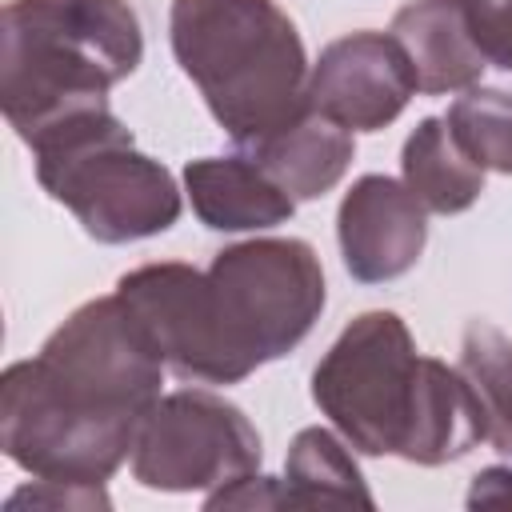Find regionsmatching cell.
I'll return each mask as SVG.
<instances>
[{
  "label": "cell",
  "mask_w": 512,
  "mask_h": 512,
  "mask_svg": "<svg viewBox=\"0 0 512 512\" xmlns=\"http://www.w3.org/2000/svg\"><path fill=\"white\" fill-rule=\"evenodd\" d=\"M420 352L408 324L368 308L344 324L312 368V400L364 456H400L420 392Z\"/></svg>",
  "instance_id": "cell-6"
},
{
  "label": "cell",
  "mask_w": 512,
  "mask_h": 512,
  "mask_svg": "<svg viewBox=\"0 0 512 512\" xmlns=\"http://www.w3.org/2000/svg\"><path fill=\"white\" fill-rule=\"evenodd\" d=\"M256 424L208 388H180L152 404L132 448V480L148 492H216L260 472Z\"/></svg>",
  "instance_id": "cell-7"
},
{
  "label": "cell",
  "mask_w": 512,
  "mask_h": 512,
  "mask_svg": "<svg viewBox=\"0 0 512 512\" xmlns=\"http://www.w3.org/2000/svg\"><path fill=\"white\" fill-rule=\"evenodd\" d=\"M40 188L64 204L96 244H132L180 220L172 172L136 148L108 104L84 108L40 132L32 144Z\"/></svg>",
  "instance_id": "cell-5"
},
{
  "label": "cell",
  "mask_w": 512,
  "mask_h": 512,
  "mask_svg": "<svg viewBox=\"0 0 512 512\" xmlns=\"http://www.w3.org/2000/svg\"><path fill=\"white\" fill-rule=\"evenodd\" d=\"M456 368L476 396L484 444L512 460V340L488 320H468Z\"/></svg>",
  "instance_id": "cell-16"
},
{
  "label": "cell",
  "mask_w": 512,
  "mask_h": 512,
  "mask_svg": "<svg viewBox=\"0 0 512 512\" xmlns=\"http://www.w3.org/2000/svg\"><path fill=\"white\" fill-rule=\"evenodd\" d=\"M68 508V512H104L112 508L104 484H76V480H40L32 476V484L16 488L8 496V508Z\"/></svg>",
  "instance_id": "cell-18"
},
{
  "label": "cell",
  "mask_w": 512,
  "mask_h": 512,
  "mask_svg": "<svg viewBox=\"0 0 512 512\" xmlns=\"http://www.w3.org/2000/svg\"><path fill=\"white\" fill-rule=\"evenodd\" d=\"M472 4H484V0H472Z\"/></svg>",
  "instance_id": "cell-22"
},
{
  "label": "cell",
  "mask_w": 512,
  "mask_h": 512,
  "mask_svg": "<svg viewBox=\"0 0 512 512\" xmlns=\"http://www.w3.org/2000/svg\"><path fill=\"white\" fill-rule=\"evenodd\" d=\"M240 152H248L292 200H320L352 168L356 140L348 128H340L328 116L308 108L280 132H272L260 144L240 148Z\"/></svg>",
  "instance_id": "cell-12"
},
{
  "label": "cell",
  "mask_w": 512,
  "mask_h": 512,
  "mask_svg": "<svg viewBox=\"0 0 512 512\" xmlns=\"http://www.w3.org/2000/svg\"><path fill=\"white\" fill-rule=\"evenodd\" d=\"M400 180L436 216L468 212L484 192V168H476L448 132L444 116H424L400 148Z\"/></svg>",
  "instance_id": "cell-14"
},
{
  "label": "cell",
  "mask_w": 512,
  "mask_h": 512,
  "mask_svg": "<svg viewBox=\"0 0 512 512\" xmlns=\"http://www.w3.org/2000/svg\"><path fill=\"white\" fill-rule=\"evenodd\" d=\"M480 440H484V424H480V408H476V396L464 372L436 356H424L420 392H416V408H412L400 460L420 464V468H440L448 460L468 456Z\"/></svg>",
  "instance_id": "cell-13"
},
{
  "label": "cell",
  "mask_w": 512,
  "mask_h": 512,
  "mask_svg": "<svg viewBox=\"0 0 512 512\" xmlns=\"http://www.w3.org/2000/svg\"><path fill=\"white\" fill-rule=\"evenodd\" d=\"M468 8H472V32L484 60L492 68L512 72V0H484V4L468 0Z\"/></svg>",
  "instance_id": "cell-19"
},
{
  "label": "cell",
  "mask_w": 512,
  "mask_h": 512,
  "mask_svg": "<svg viewBox=\"0 0 512 512\" xmlns=\"http://www.w3.org/2000/svg\"><path fill=\"white\" fill-rule=\"evenodd\" d=\"M420 92L412 60L392 32H348L332 40L308 72V108L348 132L388 128Z\"/></svg>",
  "instance_id": "cell-8"
},
{
  "label": "cell",
  "mask_w": 512,
  "mask_h": 512,
  "mask_svg": "<svg viewBox=\"0 0 512 512\" xmlns=\"http://www.w3.org/2000/svg\"><path fill=\"white\" fill-rule=\"evenodd\" d=\"M144 60L128 0H8L0 16V108L24 144L108 92Z\"/></svg>",
  "instance_id": "cell-3"
},
{
  "label": "cell",
  "mask_w": 512,
  "mask_h": 512,
  "mask_svg": "<svg viewBox=\"0 0 512 512\" xmlns=\"http://www.w3.org/2000/svg\"><path fill=\"white\" fill-rule=\"evenodd\" d=\"M388 32L404 44L424 96L464 92L488 68L472 32L468 0H412L392 16Z\"/></svg>",
  "instance_id": "cell-10"
},
{
  "label": "cell",
  "mask_w": 512,
  "mask_h": 512,
  "mask_svg": "<svg viewBox=\"0 0 512 512\" xmlns=\"http://www.w3.org/2000/svg\"><path fill=\"white\" fill-rule=\"evenodd\" d=\"M444 120L452 140L476 168L512 176V92L508 88L472 84L448 104Z\"/></svg>",
  "instance_id": "cell-17"
},
{
  "label": "cell",
  "mask_w": 512,
  "mask_h": 512,
  "mask_svg": "<svg viewBox=\"0 0 512 512\" xmlns=\"http://www.w3.org/2000/svg\"><path fill=\"white\" fill-rule=\"evenodd\" d=\"M168 40L236 148L308 112V52L276 0H172Z\"/></svg>",
  "instance_id": "cell-4"
},
{
  "label": "cell",
  "mask_w": 512,
  "mask_h": 512,
  "mask_svg": "<svg viewBox=\"0 0 512 512\" xmlns=\"http://www.w3.org/2000/svg\"><path fill=\"white\" fill-rule=\"evenodd\" d=\"M340 260L360 284H388L416 268L428 244V208L404 180L368 172L336 208Z\"/></svg>",
  "instance_id": "cell-9"
},
{
  "label": "cell",
  "mask_w": 512,
  "mask_h": 512,
  "mask_svg": "<svg viewBox=\"0 0 512 512\" xmlns=\"http://www.w3.org/2000/svg\"><path fill=\"white\" fill-rule=\"evenodd\" d=\"M468 508H480V504H512V460L508 464H492V468H480L468 484Z\"/></svg>",
  "instance_id": "cell-21"
},
{
  "label": "cell",
  "mask_w": 512,
  "mask_h": 512,
  "mask_svg": "<svg viewBox=\"0 0 512 512\" xmlns=\"http://www.w3.org/2000/svg\"><path fill=\"white\" fill-rule=\"evenodd\" d=\"M288 504V492H284V480H272V476H240L216 492L204 496V508H280Z\"/></svg>",
  "instance_id": "cell-20"
},
{
  "label": "cell",
  "mask_w": 512,
  "mask_h": 512,
  "mask_svg": "<svg viewBox=\"0 0 512 512\" xmlns=\"http://www.w3.org/2000/svg\"><path fill=\"white\" fill-rule=\"evenodd\" d=\"M164 356L120 292L80 304L0 376V448L40 480L104 484L164 396Z\"/></svg>",
  "instance_id": "cell-1"
},
{
  "label": "cell",
  "mask_w": 512,
  "mask_h": 512,
  "mask_svg": "<svg viewBox=\"0 0 512 512\" xmlns=\"http://www.w3.org/2000/svg\"><path fill=\"white\" fill-rule=\"evenodd\" d=\"M116 292L148 328L168 372L188 384H240L288 356L320 320L328 284L320 256L296 236L228 244L208 268L140 264Z\"/></svg>",
  "instance_id": "cell-2"
},
{
  "label": "cell",
  "mask_w": 512,
  "mask_h": 512,
  "mask_svg": "<svg viewBox=\"0 0 512 512\" xmlns=\"http://www.w3.org/2000/svg\"><path fill=\"white\" fill-rule=\"evenodd\" d=\"M284 492L288 504H376L360 476V464L348 452V440L320 424L292 436L284 460Z\"/></svg>",
  "instance_id": "cell-15"
},
{
  "label": "cell",
  "mask_w": 512,
  "mask_h": 512,
  "mask_svg": "<svg viewBox=\"0 0 512 512\" xmlns=\"http://www.w3.org/2000/svg\"><path fill=\"white\" fill-rule=\"evenodd\" d=\"M184 192L212 232H260L292 220L296 200L248 156H200L184 164Z\"/></svg>",
  "instance_id": "cell-11"
}]
</instances>
